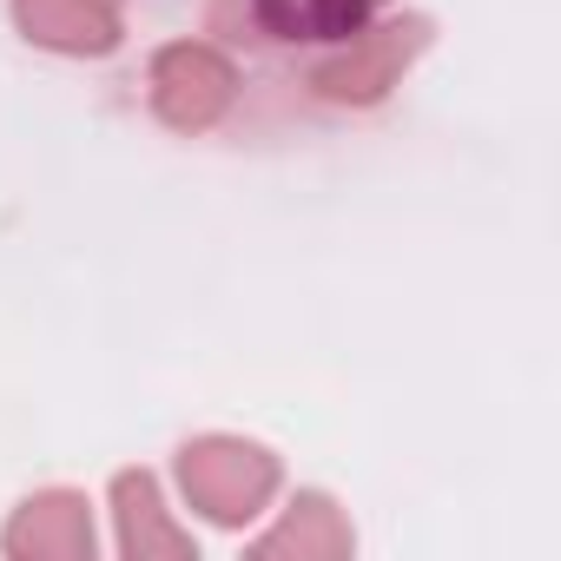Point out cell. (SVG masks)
Returning a JSON list of instances; mask_svg holds the SVG:
<instances>
[{"label":"cell","instance_id":"5","mask_svg":"<svg viewBox=\"0 0 561 561\" xmlns=\"http://www.w3.org/2000/svg\"><path fill=\"white\" fill-rule=\"evenodd\" d=\"M21 34L60 54H113L119 47V14L106 0H14Z\"/></svg>","mask_w":561,"mask_h":561},{"label":"cell","instance_id":"3","mask_svg":"<svg viewBox=\"0 0 561 561\" xmlns=\"http://www.w3.org/2000/svg\"><path fill=\"white\" fill-rule=\"evenodd\" d=\"M423 41H430V21H383V27H370L364 41H351L331 67H318V93L324 100H377L383 87H397V73L423 54Z\"/></svg>","mask_w":561,"mask_h":561},{"label":"cell","instance_id":"6","mask_svg":"<svg viewBox=\"0 0 561 561\" xmlns=\"http://www.w3.org/2000/svg\"><path fill=\"white\" fill-rule=\"evenodd\" d=\"M113 508H119V548L133 561H192V535L165 522L159 508V482L146 469H126L113 482Z\"/></svg>","mask_w":561,"mask_h":561},{"label":"cell","instance_id":"7","mask_svg":"<svg viewBox=\"0 0 561 561\" xmlns=\"http://www.w3.org/2000/svg\"><path fill=\"white\" fill-rule=\"evenodd\" d=\"M251 554L257 561H344L351 554V522L324 495H298V508L277 522Z\"/></svg>","mask_w":561,"mask_h":561},{"label":"cell","instance_id":"1","mask_svg":"<svg viewBox=\"0 0 561 561\" xmlns=\"http://www.w3.org/2000/svg\"><path fill=\"white\" fill-rule=\"evenodd\" d=\"M179 482H185L192 508H205L211 522H251L264 508V495L277 489V462L257 443L205 436L179 456Z\"/></svg>","mask_w":561,"mask_h":561},{"label":"cell","instance_id":"2","mask_svg":"<svg viewBox=\"0 0 561 561\" xmlns=\"http://www.w3.org/2000/svg\"><path fill=\"white\" fill-rule=\"evenodd\" d=\"M231 67L211 54V47H165L159 60H152V106H159V119L165 126H179V133H205L225 106H231Z\"/></svg>","mask_w":561,"mask_h":561},{"label":"cell","instance_id":"4","mask_svg":"<svg viewBox=\"0 0 561 561\" xmlns=\"http://www.w3.org/2000/svg\"><path fill=\"white\" fill-rule=\"evenodd\" d=\"M8 554L14 561H87L93 554V515H87V495H34L14 528H8Z\"/></svg>","mask_w":561,"mask_h":561},{"label":"cell","instance_id":"8","mask_svg":"<svg viewBox=\"0 0 561 561\" xmlns=\"http://www.w3.org/2000/svg\"><path fill=\"white\" fill-rule=\"evenodd\" d=\"M370 14V0H305V27L311 34H357Z\"/></svg>","mask_w":561,"mask_h":561}]
</instances>
